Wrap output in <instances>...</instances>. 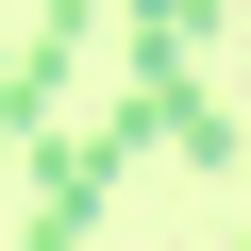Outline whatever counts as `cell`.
I'll use <instances>...</instances> for the list:
<instances>
[{
  "instance_id": "1",
  "label": "cell",
  "mask_w": 251,
  "mask_h": 251,
  "mask_svg": "<svg viewBox=\"0 0 251 251\" xmlns=\"http://www.w3.org/2000/svg\"><path fill=\"white\" fill-rule=\"evenodd\" d=\"M117 168H134L117 134H34V234H17V251H84L100 201H117Z\"/></svg>"
},
{
  "instance_id": "2",
  "label": "cell",
  "mask_w": 251,
  "mask_h": 251,
  "mask_svg": "<svg viewBox=\"0 0 251 251\" xmlns=\"http://www.w3.org/2000/svg\"><path fill=\"white\" fill-rule=\"evenodd\" d=\"M50 84H67V67H34V50H0V168H34V134H50Z\"/></svg>"
},
{
  "instance_id": "3",
  "label": "cell",
  "mask_w": 251,
  "mask_h": 251,
  "mask_svg": "<svg viewBox=\"0 0 251 251\" xmlns=\"http://www.w3.org/2000/svg\"><path fill=\"white\" fill-rule=\"evenodd\" d=\"M234 251H251V234H234Z\"/></svg>"
}]
</instances>
